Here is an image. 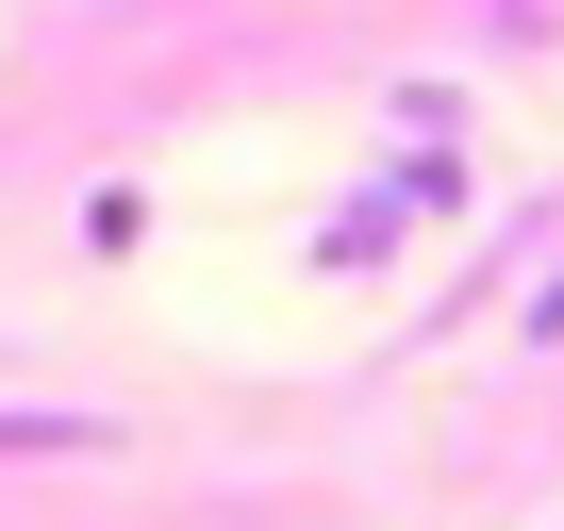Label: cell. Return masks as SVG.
<instances>
[{"label": "cell", "mask_w": 564, "mask_h": 531, "mask_svg": "<svg viewBox=\"0 0 564 531\" xmlns=\"http://www.w3.org/2000/svg\"><path fill=\"white\" fill-rule=\"evenodd\" d=\"M0 448H117L100 415H0Z\"/></svg>", "instance_id": "1"}, {"label": "cell", "mask_w": 564, "mask_h": 531, "mask_svg": "<svg viewBox=\"0 0 564 531\" xmlns=\"http://www.w3.org/2000/svg\"><path fill=\"white\" fill-rule=\"evenodd\" d=\"M514 333H531V349H547V333H564V266H547V283H531V300H514Z\"/></svg>", "instance_id": "2"}]
</instances>
